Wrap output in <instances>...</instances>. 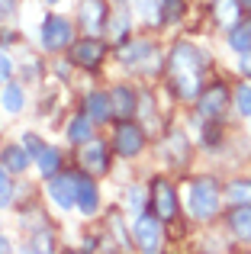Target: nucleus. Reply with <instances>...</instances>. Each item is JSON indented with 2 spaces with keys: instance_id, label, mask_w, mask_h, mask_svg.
<instances>
[{
  "instance_id": "35",
  "label": "nucleus",
  "mask_w": 251,
  "mask_h": 254,
  "mask_svg": "<svg viewBox=\"0 0 251 254\" xmlns=\"http://www.w3.org/2000/svg\"><path fill=\"white\" fill-rule=\"evenodd\" d=\"M68 71H71L68 62H55V74H58V77H68Z\"/></svg>"
},
{
  "instance_id": "26",
  "label": "nucleus",
  "mask_w": 251,
  "mask_h": 254,
  "mask_svg": "<svg viewBox=\"0 0 251 254\" xmlns=\"http://www.w3.org/2000/svg\"><path fill=\"white\" fill-rule=\"evenodd\" d=\"M161 23H177V19H184V13H187V3L184 0H161Z\"/></svg>"
},
{
  "instance_id": "17",
  "label": "nucleus",
  "mask_w": 251,
  "mask_h": 254,
  "mask_svg": "<svg viewBox=\"0 0 251 254\" xmlns=\"http://www.w3.org/2000/svg\"><path fill=\"white\" fill-rule=\"evenodd\" d=\"M229 232H232L239 242H251V203H239L229 212Z\"/></svg>"
},
{
  "instance_id": "13",
  "label": "nucleus",
  "mask_w": 251,
  "mask_h": 254,
  "mask_svg": "<svg viewBox=\"0 0 251 254\" xmlns=\"http://www.w3.org/2000/svg\"><path fill=\"white\" fill-rule=\"evenodd\" d=\"M110 103H113V116L116 119H132L138 110V93L129 84H116L110 90Z\"/></svg>"
},
{
  "instance_id": "14",
  "label": "nucleus",
  "mask_w": 251,
  "mask_h": 254,
  "mask_svg": "<svg viewBox=\"0 0 251 254\" xmlns=\"http://www.w3.org/2000/svg\"><path fill=\"white\" fill-rule=\"evenodd\" d=\"M77 209L84 212V216H97V209H100V187H97V180L90 177H77Z\"/></svg>"
},
{
  "instance_id": "15",
  "label": "nucleus",
  "mask_w": 251,
  "mask_h": 254,
  "mask_svg": "<svg viewBox=\"0 0 251 254\" xmlns=\"http://www.w3.org/2000/svg\"><path fill=\"white\" fill-rule=\"evenodd\" d=\"M84 113H87L97 126H100V123H110V119H113V103H110V93H100V90L84 93Z\"/></svg>"
},
{
  "instance_id": "24",
  "label": "nucleus",
  "mask_w": 251,
  "mask_h": 254,
  "mask_svg": "<svg viewBox=\"0 0 251 254\" xmlns=\"http://www.w3.org/2000/svg\"><path fill=\"white\" fill-rule=\"evenodd\" d=\"M145 199H148V193H145L142 187H129V190H126V209H129L132 216H142Z\"/></svg>"
},
{
  "instance_id": "4",
  "label": "nucleus",
  "mask_w": 251,
  "mask_h": 254,
  "mask_svg": "<svg viewBox=\"0 0 251 254\" xmlns=\"http://www.w3.org/2000/svg\"><path fill=\"white\" fill-rule=\"evenodd\" d=\"M39 42H42L45 52H62L68 45H74V26H71V19L62 16V13H49L42 19V29H39Z\"/></svg>"
},
{
  "instance_id": "8",
  "label": "nucleus",
  "mask_w": 251,
  "mask_h": 254,
  "mask_svg": "<svg viewBox=\"0 0 251 254\" xmlns=\"http://www.w3.org/2000/svg\"><path fill=\"white\" fill-rule=\"evenodd\" d=\"M49 199L58 206L62 212L77 206V174L71 171H58L55 177H49Z\"/></svg>"
},
{
  "instance_id": "12",
  "label": "nucleus",
  "mask_w": 251,
  "mask_h": 254,
  "mask_svg": "<svg viewBox=\"0 0 251 254\" xmlns=\"http://www.w3.org/2000/svg\"><path fill=\"white\" fill-rule=\"evenodd\" d=\"M155 55V45H151V39H123L120 49H116V58L126 64V68H138V64L145 62V58Z\"/></svg>"
},
{
  "instance_id": "18",
  "label": "nucleus",
  "mask_w": 251,
  "mask_h": 254,
  "mask_svg": "<svg viewBox=\"0 0 251 254\" xmlns=\"http://www.w3.org/2000/svg\"><path fill=\"white\" fill-rule=\"evenodd\" d=\"M0 164H3L10 174H26L32 164V155L23 148V145H6L3 151H0Z\"/></svg>"
},
{
  "instance_id": "25",
  "label": "nucleus",
  "mask_w": 251,
  "mask_h": 254,
  "mask_svg": "<svg viewBox=\"0 0 251 254\" xmlns=\"http://www.w3.org/2000/svg\"><path fill=\"white\" fill-rule=\"evenodd\" d=\"M226 196L232 199L235 206H239V203H251V180H232L229 190H226Z\"/></svg>"
},
{
  "instance_id": "19",
  "label": "nucleus",
  "mask_w": 251,
  "mask_h": 254,
  "mask_svg": "<svg viewBox=\"0 0 251 254\" xmlns=\"http://www.w3.org/2000/svg\"><path fill=\"white\" fill-rule=\"evenodd\" d=\"M94 126H97V123L87 116V113H77V116L68 123L64 135H68V142H71V145H77V148H81L84 142H90V138H94Z\"/></svg>"
},
{
  "instance_id": "29",
  "label": "nucleus",
  "mask_w": 251,
  "mask_h": 254,
  "mask_svg": "<svg viewBox=\"0 0 251 254\" xmlns=\"http://www.w3.org/2000/svg\"><path fill=\"white\" fill-rule=\"evenodd\" d=\"M13 203V184H10V171L0 164V209L3 206H10Z\"/></svg>"
},
{
  "instance_id": "3",
  "label": "nucleus",
  "mask_w": 251,
  "mask_h": 254,
  "mask_svg": "<svg viewBox=\"0 0 251 254\" xmlns=\"http://www.w3.org/2000/svg\"><path fill=\"white\" fill-rule=\"evenodd\" d=\"M164 219L158 212H142L132 216V245L145 254H158L164 248Z\"/></svg>"
},
{
  "instance_id": "7",
  "label": "nucleus",
  "mask_w": 251,
  "mask_h": 254,
  "mask_svg": "<svg viewBox=\"0 0 251 254\" xmlns=\"http://www.w3.org/2000/svg\"><path fill=\"white\" fill-rule=\"evenodd\" d=\"M103 58H107V45L100 42V36H84L71 45V64H77L84 71H97L103 64Z\"/></svg>"
},
{
  "instance_id": "27",
  "label": "nucleus",
  "mask_w": 251,
  "mask_h": 254,
  "mask_svg": "<svg viewBox=\"0 0 251 254\" xmlns=\"http://www.w3.org/2000/svg\"><path fill=\"white\" fill-rule=\"evenodd\" d=\"M235 110H239L242 113V116H248L251 119V84H245V81H242L239 87H235Z\"/></svg>"
},
{
  "instance_id": "16",
  "label": "nucleus",
  "mask_w": 251,
  "mask_h": 254,
  "mask_svg": "<svg viewBox=\"0 0 251 254\" xmlns=\"http://www.w3.org/2000/svg\"><path fill=\"white\" fill-rule=\"evenodd\" d=\"M164 155H168L174 164H187L190 155H193V142H187V135L174 129V132H168V138H164Z\"/></svg>"
},
{
  "instance_id": "22",
  "label": "nucleus",
  "mask_w": 251,
  "mask_h": 254,
  "mask_svg": "<svg viewBox=\"0 0 251 254\" xmlns=\"http://www.w3.org/2000/svg\"><path fill=\"white\" fill-rule=\"evenodd\" d=\"M242 13V0H216L213 3V16L219 26H235Z\"/></svg>"
},
{
  "instance_id": "21",
  "label": "nucleus",
  "mask_w": 251,
  "mask_h": 254,
  "mask_svg": "<svg viewBox=\"0 0 251 254\" xmlns=\"http://www.w3.org/2000/svg\"><path fill=\"white\" fill-rule=\"evenodd\" d=\"M62 161H64L62 151H58V148H49V145H45V151L36 158V171H39V177H45V180L55 177V174L62 171Z\"/></svg>"
},
{
  "instance_id": "9",
  "label": "nucleus",
  "mask_w": 251,
  "mask_h": 254,
  "mask_svg": "<svg viewBox=\"0 0 251 254\" xmlns=\"http://www.w3.org/2000/svg\"><path fill=\"white\" fill-rule=\"evenodd\" d=\"M77 23H81L84 36H100V32L110 26L107 0H81V10H77Z\"/></svg>"
},
{
  "instance_id": "37",
  "label": "nucleus",
  "mask_w": 251,
  "mask_h": 254,
  "mask_svg": "<svg viewBox=\"0 0 251 254\" xmlns=\"http://www.w3.org/2000/svg\"><path fill=\"white\" fill-rule=\"evenodd\" d=\"M242 6H245V10H251V0H242Z\"/></svg>"
},
{
  "instance_id": "2",
  "label": "nucleus",
  "mask_w": 251,
  "mask_h": 254,
  "mask_svg": "<svg viewBox=\"0 0 251 254\" xmlns=\"http://www.w3.org/2000/svg\"><path fill=\"white\" fill-rule=\"evenodd\" d=\"M184 199H187V212L196 219V222H213V219L219 216V209H222V187H219L216 177L200 174V177H193L187 184Z\"/></svg>"
},
{
  "instance_id": "30",
  "label": "nucleus",
  "mask_w": 251,
  "mask_h": 254,
  "mask_svg": "<svg viewBox=\"0 0 251 254\" xmlns=\"http://www.w3.org/2000/svg\"><path fill=\"white\" fill-rule=\"evenodd\" d=\"M23 148L29 151V155H32V161H36V158H39V155L45 151V142H42V138L36 135V132H26V135H23Z\"/></svg>"
},
{
  "instance_id": "38",
  "label": "nucleus",
  "mask_w": 251,
  "mask_h": 254,
  "mask_svg": "<svg viewBox=\"0 0 251 254\" xmlns=\"http://www.w3.org/2000/svg\"><path fill=\"white\" fill-rule=\"evenodd\" d=\"M49 3H58V0H49Z\"/></svg>"
},
{
  "instance_id": "20",
  "label": "nucleus",
  "mask_w": 251,
  "mask_h": 254,
  "mask_svg": "<svg viewBox=\"0 0 251 254\" xmlns=\"http://www.w3.org/2000/svg\"><path fill=\"white\" fill-rule=\"evenodd\" d=\"M229 49L239 52V55L251 52V19H239V23L232 26V32H229Z\"/></svg>"
},
{
  "instance_id": "10",
  "label": "nucleus",
  "mask_w": 251,
  "mask_h": 254,
  "mask_svg": "<svg viewBox=\"0 0 251 254\" xmlns=\"http://www.w3.org/2000/svg\"><path fill=\"white\" fill-rule=\"evenodd\" d=\"M81 168L87 174H107L110 171V151L100 138H90L81 145Z\"/></svg>"
},
{
  "instance_id": "32",
  "label": "nucleus",
  "mask_w": 251,
  "mask_h": 254,
  "mask_svg": "<svg viewBox=\"0 0 251 254\" xmlns=\"http://www.w3.org/2000/svg\"><path fill=\"white\" fill-rule=\"evenodd\" d=\"M16 16V0H0V23Z\"/></svg>"
},
{
  "instance_id": "34",
  "label": "nucleus",
  "mask_w": 251,
  "mask_h": 254,
  "mask_svg": "<svg viewBox=\"0 0 251 254\" xmlns=\"http://www.w3.org/2000/svg\"><path fill=\"white\" fill-rule=\"evenodd\" d=\"M239 68H242V74H245V77H251V52L242 55V64H239Z\"/></svg>"
},
{
  "instance_id": "1",
  "label": "nucleus",
  "mask_w": 251,
  "mask_h": 254,
  "mask_svg": "<svg viewBox=\"0 0 251 254\" xmlns=\"http://www.w3.org/2000/svg\"><path fill=\"white\" fill-rule=\"evenodd\" d=\"M203 68H206V55L193 42H187V39L174 42L164 74H168V87L174 90L177 100H196L203 93V87H200Z\"/></svg>"
},
{
  "instance_id": "33",
  "label": "nucleus",
  "mask_w": 251,
  "mask_h": 254,
  "mask_svg": "<svg viewBox=\"0 0 251 254\" xmlns=\"http://www.w3.org/2000/svg\"><path fill=\"white\" fill-rule=\"evenodd\" d=\"M10 77H13V62L3 55V52H0V84H6Z\"/></svg>"
},
{
  "instance_id": "31",
  "label": "nucleus",
  "mask_w": 251,
  "mask_h": 254,
  "mask_svg": "<svg viewBox=\"0 0 251 254\" xmlns=\"http://www.w3.org/2000/svg\"><path fill=\"white\" fill-rule=\"evenodd\" d=\"M203 145L206 148H216V145H222V129H219V123H209L206 129H203Z\"/></svg>"
},
{
  "instance_id": "6",
  "label": "nucleus",
  "mask_w": 251,
  "mask_h": 254,
  "mask_svg": "<svg viewBox=\"0 0 251 254\" xmlns=\"http://www.w3.org/2000/svg\"><path fill=\"white\" fill-rule=\"evenodd\" d=\"M229 103H232V93H229V87L219 81V84H209L206 90L196 97V113H200L206 123H219L222 113L229 110Z\"/></svg>"
},
{
  "instance_id": "28",
  "label": "nucleus",
  "mask_w": 251,
  "mask_h": 254,
  "mask_svg": "<svg viewBox=\"0 0 251 254\" xmlns=\"http://www.w3.org/2000/svg\"><path fill=\"white\" fill-rule=\"evenodd\" d=\"M110 32H113V39H126V32H129V13H116V16H110Z\"/></svg>"
},
{
  "instance_id": "36",
  "label": "nucleus",
  "mask_w": 251,
  "mask_h": 254,
  "mask_svg": "<svg viewBox=\"0 0 251 254\" xmlns=\"http://www.w3.org/2000/svg\"><path fill=\"white\" fill-rule=\"evenodd\" d=\"M0 251H10V242H6L3 235H0Z\"/></svg>"
},
{
  "instance_id": "5",
  "label": "nucleus",
  "mask_w": 251,
  "mask_h": 254,
  "mask_svg": "<svg viewBox=\"0 0 251 254\" xmlns=\"http://www.w3.org/2000/svg\"><path fill=\"white\" fill-rule=\"evenodd\" d=\"M110 145H113V151L120 158H138L145 151V126H135L132 119H120L113 126Z\"/></svg>"
},
{
  "instance_id": "23",
  "label": "nucleus",
  "mask_w": 251,
  "mask_h": 254,
  "mask_svg": "<svg viewBox=\"0 0 251 254\" xmlns=\"http://www.w3.org/2000/svg\"><path fill=\"white\" fill-rule=\"evenodd\" d=\"M0 103H3V113H10V116L23 113V106H26L23 87H19V84H6V87H3V97H0Z\"/></svg>"
},
{
  "instance_id": "39",
  "label": "nucleus",
  "mask_w": 251,
  "mask_h": 254,
  "mask_svg": "<svg viewBox=\"0 0 251 254\" xmlns=\"http://www.w3.org/2000/svg\"><path fill=\"white\" fill-rule=\"evenodd\" d=\"M116 3H126V0H116Z\"/></svg>"
},
{
  "instance_id": "11",
  "label": "nucleus",
  "mask_w": 251,
  "mask_h": 254,
  "mask_svg": "<svg viewBox=\"0 0 251 254\" xmlns=\"http://www.w3.org/2000/svg\"><path fill=\"white\" fill-rule=\"evenodd\" d=\"M151 199H155V212L161 219H168V222H174L177 219V212H181V203H177V193H174V187L168 184V180H155L151 184Z\"/></svg>"
}]
</instances>
